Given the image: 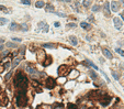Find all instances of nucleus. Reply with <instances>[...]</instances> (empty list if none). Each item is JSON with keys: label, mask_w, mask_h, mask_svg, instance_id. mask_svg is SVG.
I'll use <instances>...</instances> for the list:
<instances>
[{"label": "nucleus", "mask_w": 124, "mask_h": 109, "mask_svg": "<svg viewBox=\"0 0 124 109\" xmlns=\"http://www.w3.org/2000/svg\"><path fill=\"white\" fill-rule=\"evenodd\" d=\"M14 83H16V86L19 88V90H25L29 86V80H28V77L24 75L21 72H18L16 75V78H14Z\"/></svg>", "instance_id": "1"}, {"label": "nucleus", "mask_w": 124, "mask_h": 109, "mask_svg": "<svg viewBox=\"0 0 124 109\" xmlns=\"http://www.w3.org/2000/svg\"><path fill=\"white\" fill-rule=\"evenodd\" d=\"M17 105L19 107H25L28 105V96L25 90H19L17 95Z\"/></svg>", "instance_id": "2"}, {"label": "nucleus", "mask_w": 124, "mask_h": 109, "mask_svg": "<svg viewBox=\"0 0 124 109\" xmlns=\"http://www.w3.org/2000/svg\"><path fill=\"white\" fill-rule=\"evenodd\" d=\"M70 71H71V68L70 66L68 65H61L59 67H58V74H59V76H66L67 74H69Z\"/></svg>", "instance_id": "3"}, {"label": "nucleus", "mask_w": 124, "mask_h": 109, "mask_svg": "<svg viewBox=\"0 0 124 109\" xmlns=\"http://www.w3.org/2000/svg\"><path fill=\"white\" fill-rule=\"evenodd\" d=\"M56 85V80L53 78V77H47L46 80H45V87L47 89H53Z\"/></svg>", "instance_id": "4"}, {"label": "nucleus", "mask_w": 124, "mask_h": 109, "mask_svg": "<svg viewBox=\"0 0 124 109\" xmlns=\"http://www.w3.org/2000/svg\"><path fill=\"white\" fill-rule=\"evenodd\" d=\"M100 104H101L103 107H105V106H108L109 104L111 103V97L110 96H103L102 98H100Z\"/></svg>", "instance_id": "5"}, {"label": "nucleus", "mask_w": 124, "mask_h": 109, "mask_svg": "<svg viewBox=\"0 0 124 109\" xmlns=\"http://www.w3.org/2000/svg\"><path fill=\"white\" fill-rule=\"evenodd\" d=\"M113 23H114V26L116 30H121L122 26H123V22L121 21V19L120 18H118V17H115L114 19H113Z\"/></svg>", "instance_id": "6"}, {"label": "nucleus", "mask_w": 124, "mask_h": 109, "mask_svg": "<svg viewBox=\"0 0 124 109\" xmlns=\"http://www.w3.org/2000/svg\"><path fill=\"white\" fill-rule=\"evenodd\" d=\"M36 53H37V55H38V56H37V61L40 62V63H42V62H43V60L45 61V58H46V56H47V55L45 54V52L43 51V50H38Z\"/></svg>", "instance_id": "7"}, {"label": "nucleus", "mask_w": 124, "mask_h": 109, "mask_svg": "<svg viewBox=\"0 0 124 109\" xmlns=\"http://www.w3.org/2000/svg\"><path fill=\"white\" fill-rule=\"evenodd\" d=\"M26 72H28V74H30V75H32V76H37L38 75V72L36 71V68H33L32 66H26Z\"/></svg>", "instance_id": "8"}, {"label": "nucleus", "mask_w": 124, "mask_h": 109, "mask_svg": "<svg viewBox=\"0 0 124 109\" xmlns=\"http://www.w3.org/2000/svg\"><path fill=\"white\" fill-rule=\"evenodd\" d=\"M0 104L3 105V106L8 104V97L6 96L4 93H0Z\"/></svg>", "instance_id": "9"}, {"label": "nucleus", "mask_w": 124, "mask_h": 109, "mask_svg": "<svg viewBox=\"0 0 124 109\" xmlns=\"http://www.w3.org/2000/svg\"><path fill=\"white\" fill-rule=\"evenodd\" d=\"M102 53H103V55H104L107 58H109V60H112V58H113V55H112V53L109 51L108 48H102Z\"/></svg>", "instance_id": "10"}, {"label": "nucleus", "mask_w": 124, "mask_h": 109, "mask_svg": "<svg viewBox=\"0 0 124 109\" xmlns=\"http://www.w3.org/2000/svg\"><path fill=\"white\" fill-rule=\"evenodd\" d=\"M20 28L19 24H17L16 22H11L10 23V26H9V30L10 31H17V30Z\"/></svg>", "instance_id": "11"}, {"label": "nucleus", "mask_w": 124, "mask_h": 109, "mask_svg": "<svg viewBox=\"0 0 124 109\" xmlns=\"http://www.w3.org/2000/svg\"><path fill=\"white\" fill-rule=\"evenodd\" d=\"M111 9L113 12H116L119 10V3L116 2V1H112L111 2Z\"/></svg>", "instance_id": "12"}, {"label": "nucleus", "mask_w": 124, "mask_h": 109, "mask_svg": "<svg viewBox=\"0 0 124 109\" xmlns=\"http://www.w3.org/2000/svg\"><path fill=\"white\" fill-rule=\"evenodd\" d=\"M78 75H79V72L78 71H76V70H71L70 71V73H69V76H70V78H77L78 77Z\"/></svg>", "instance_id": "13"}, {"label": "nucleus", "mask_w": 124, "mask_h": 109, "mask_svg": "<svg viewBox=\"0 0 124 109\" xmlns=\"http://www.w3.org/2000/svg\"><path fill=\"white\" fill-rule=\"evenodd\" d=\"M104 13H105V16L109 17L110 16V3L109 2H105L104 3Z\"/></svg>", "instance_id": "14"}, {"label": "nucleus", "mask_w": 124, "mask_h": 109, "mask_svg": "<svg viewBox=\"0 0 124 109\" xmlns=\"http://www.w3.org/2000/svg\"><path fill=\"white\" fill-rule=\"evenodd\" d=\"M52 61H53V58H52L51 56H46L45 61L43 62V66H48V65H51L52 64Z\"/></svg>", "instance_id": "15"}, {"label": "nucleus", "mask_w": 124, "mask_h": 109, "mask_svg": "<svg viewBox=\"0 0 124 109\" xmlns=\"http://www.w3.org/2000/svg\"><path fill=\"white\" fill-rule=\"evenodd\" d=\"M69 41H70V43H71V45H74V46H76V45L78 44V40H77L76 36H74V35L69 36Z\"/></svg>", "instance_id": "16"}, {"label": "nucleus", "mask_w": 124, "mask_h": 109, "mask_svg": "<svg viewBox=\"0 0 124 109\" xmlns=\"http://www.w3.org/2000/svg\"><path fill=\"white\" fill-rule=\"evenodd\" d=\"M21 60H22V57H17L14 61H13V63H12V66L13 67H16V66H18L19 65V63L21 62Z\"/></svg>", "instance_id": "17"}, {"label": "nucleus", "mask_w": 124, "mask_h": 109, "mask_svg": "<svg viewBox=\"0 0 124 109\" xmlns=\"http://www.w3.org/2000/svg\"><path fill=\"white\" fill-rule=\"evenodd\" d=\"M45 10H46V12H54V7L51 4H47L45 7Z\"/></svg>", "instance_id": "18"}, {"label": "nucleus", "mask_w": 124, "mask_h": 109, "mask_svg": "<svg viewBox=\"0 0 124 109\" xmlns=\"http://www.w3.org/2000/svg\"><path fill=\"white\" fill-rule=\"evenodd\" d=\"M86 63H87V64H88V65H89V66H91V67H92V68H95V71H99L98 66H97V65H95V64H93V63H92V62H91V61H86Z\"/></svg>", "instance_id": "19"}, {"label": "nucleus", "mask_w": 124, "mask_h": 109, "mask_svg": "<svg viewBox=\"0 0 124 109\" xmlns=\"http://www.w3.org/2000/svg\"><path fill=\"white\" fill-rule=\"evenodd\" d=\"M35 7L36 8H43V7H45V3L43 1H37V2L35 3Z\"/></svg>", "instance_id": "20"}, {"label": "nucleus", "mask_w": 124, "mask_h": 109, "mask_svg": "<svg viewBox=\"0 0 124 109\" xmlns=\"http://www.w3.org/2000/svg\"><path fill=\"white\" fill-rule=\"evenodd\" d=\"M20 28H21V29H22V31H24V32H25V31H28V29H29V26H28V24H26V23H22V24L20 26Z\"/></svg>", "instance_id": "21"}, {"label": "nucleus", "mask_w": 124, "mask_h": 109, "mask_svg": "<svg viewBox=\"0 0 124 109\" xmlns=\"http://www.w3.org/2000/svg\"><path fill=\"white\" fill-rule=\"evenodd\" d=\"M89 76L92 78V79H97V77H98V75L95 73L93 71H91V72H89Z\"/></svg>", "instance_id": "22"}, {"label": "nucleus", "mask_w": 124, "mask_h": 109, "mask_svg": "<svg viewBox=\"0 0 124 109\" xmlns=\"http://www.w3.org/2000/svg\"><path fill=\"white\" fill-rule=\"evenodd\" d=\"M80 26H81V28H83V29H89V23L81 22V23H80Z\"/></svg>", "instance_id": "23"}, {"label": "nucleus", "mask_w": 124, "mask_h": 109, "mask_svg": "<svg viewBox=\"0 0 124 109\" xmlns=\"http://www.w3.org/2000/svg\"><path fill=\"white\" fill-rule=\"evenodd\" d=\"M57 82H58L59 84H65V83H66V78H65V76L59 77V78L57 79Z\"/></svg>", "instance_id": "24"}, {"label": "nucleus", "mask_w": 124, "mask_h": 109, "mask_svg": "<svg viewBox=\"0 0 124 109\" xmlns=\"http://www.w3.org/2000/svg\"><path fill=\"white\" fill-rule=\"evenodd\" d=\"M43 48H55L54 44H52V43H45L44 45H43Z\"/></svg>", "instance_id": "25"}, {"label": "nucleus", "mask_w": 124, "mask_h": 109, "mask_svg": "<svg viewBox=\"0 0 124 109\" xmlns=\"http://www.w3.org/2000/svg\"><path fill=\"white\" fill-rule=\"evenodd\" d=\"M7 21H8V20H7L6 18H0V26H4L7 23Z\"/></svg>", "instance_id": "26"}, {"label": "nucleus", "mask_w": 124, "mask_h": 109, "mask_svg": "<svg viewBox=\"0 0 124 109\" xmlns=\"http://www.w3.org/2000/svg\"><path fill=\"white\" fill-rule=\"evenodd\" d=\"M7 46H8V48H17V45L14 44V43H12V42H8V43H7Z\"/></svg>", "instance_id": "27"}, {"label": "nucleus", "mask_w": 124, "mask_h": 109, "mask_svg": "<svg viewBox=\"0 0 124 109\" xmlns=\"http://www.w3.org/2000/svg\"><path fill=\"white\" fill-rule=\"evenodd\" d=\"M67 108H68V109H77V106H76V105H74V104H68Z\"/></svg>", "instance_id": "28"}, {"label": "nucleus", "mask_w": 124, "mask_h": 109, "mask_svg": "<svg viewBox=\"0 0 124 109\" xmlns=\"http://www.w3.org/2000/svg\"><path fill=\"white\" fill-rule=\"evenodd\" d=\"M115 52L119 53V54H121L122 56H124V51L123 50H121V48H115Z\"/></svg>", "instance_id": "29"}, {"label": "nucleus", "mask_w": 124, "mask_h": 109, "mask_svg": "<svg viewBox=\"0 0 124 109\" xmlns=\"http://www.w3.org/2000/svg\"><path fill=\"white\" fill-rule=\"evenodd\" d=\"M0 10H2V11H4V13H10L9 11H8V9H7L6 7H3V6H0Z\"/></svg>", "instance_id": "30"}, {"label": "nucleus", "mask_w": 124, "mask_h": 109, "mask_svg": "<svg viewBox=\"0 0 124 109\" xmlns=\"http://www.w3.org/2000/svg\"><path fill=\"white\" fill-rule=\"evenodd\" d=\"M90 4V0H83V6L85 7H89Z\"/></svg>", "instance_id": "31"}, {"label": "nucleus", "mask_w": 124, "mask_h": 109, "mask_svg": "<svg viewBox=\"0 0 124 109\" xmlns=\"http://www.w3.org/2000/svg\"><path fill=\"white\" fill-rule=\"evenodd\" d=\"M20 2L22 3V4H28V6H29V4H30V0H21Z\"/></svg>", "instance_id": "32"}, {"label": "nucleus", "mask_w": 124, "mask_h": 109, "mask_svg": "<svg viewBox=\"0 0 124 109\" xmlns=\"http://www.w3.org/2000/svg\"><path fill=\"white\" fill-rule=\"evenodd\" d=\"M99 9H100V7H99V6H93L92 7V11H93V12H97Z\"/></svg>", "instance_id": "33"}, {"label": "nucleus", "mask_w": 124, "mask_h": 109, "mask_svg": "<svg viewBox=\"0 0 124 109\" xmlns=\"http://www.w3.org/2000/svg\"><path fill=\"white\" fill-rule=\"evenodd\" d=\"M55 14H57L58 17H64V18H65V17H66V14H65V13H62V12H54Z\"/></svg>", "instance_id": "34"}, {"label": "nucleus", "mask_w": 124, "mask_h": 109, "mask_svg": "<svg viewBox=\"0 0 124 109\" xmlns=\"http://www.w3.org/2000/svg\"><path fill=\"white\" fill-rule=\"evenodd\" d=\"M11 74H12V73H11V72H9V73H8V74L6 75V77H4V79H6V80H8V79H9L10 77H11Z\"/></svg>", "instance_id": "35"}, {"label": "nucleus", "mask_w": 124, "mask_h": 109, "mask_svg": "<svg viewBox=\"0 0 124 109\" xmlns=\"http://www.w3.org/2000/svg\"><path fill=\"white\" fill-rule=\"evenodd\" d=\"M112 76L114 77V79H119V76L116 75V73H115V72H113V71H112Z\"/></svg>", "instance_id": "36"}, {"label": "nucleus", "mask_w": 124, "mask_h": 109, "mask_svg": "<svg viewBox=\"0 0 124 109\" xmlns=\"http://www.w3.org/2000/svg\"><path fill=\"white\" fill-rule=\"evenodd\" d=\"M43 32H48V26L47 24H45L44 28H43Z\"/></svg>", "instance_id": "37"}, {"label": "nucleus", "mask_w": 124, "mask_h": 109, "mask_svg": "<svg viewBox=\"0 0 124 109\" xmlns=\"http://www.w3.org/2000/svg\"><path fill=\"white\" fill-rule=\"evenodd\" d=\"M12 41H14V42H21L22 40L20 38H12Z\"/></svg>", "instance_id": "38"}, {"label": "nucleus", "mask_w": 124, "mask_h": 109, "mask_svg": "<svg viewBox=\"0 0 124 109\" xmlns=\"http://www.w3.org/2000/svg\"><path fill=\"white\" fill-rule=\"evenodd\" d=\"M67 26H68V28H75V26H76V24H75V23H68V24H67Z\"/></svg>", "instance_id": "39"}, {"label": "nucleus", "mask_w": 124, "mask_h": 109, "mask_svg": "<svg viewBox=\"0 0 124 109\" xmlns=\"http://www.w3.org/2000/svg\"><path fill=\"white\" fill-rule=\"evenodd\" d=\"M2 50H3V45L0 44V51H2Z\"/></svg>", "instance_id": "40"}, {"label": "nucleus", "mask_w": 124, "mask_h": 109, "mask_svg": "<svg viewBox=\"0 0 124 109\" xmlns=\"http://www.w3.org/2000/svg\"><path fill=\"white\" fill-rule=\"evenodd\" d=\"M55 26H56V28H58V26H59V23L56 22V23H55Z\"/></svg>", "instance_id": "41"}, {"label": "nucleus", "mask_w": 124, "mask_h": 109, "mask_svg": "<svg viewBox=\"0 0 124 109\" xmlns=\"http://www.w3.org/2000/svg\"><path fill=\"white\" fill-rule=\"evenodd\" d=\"M3 42H4V40H3V39H0V43H1V44H2Z\"/></svg>", "instance_id": "42"}, {"label": "nucleus", "mask_w": 124, "mask_h": 109, "mask_svg": "<svg viewBox=\"0 0 124 109\" xmlns=\"http://www.w3.org/2000/svg\"><path fill=\"white\" fill-rule=\"evenodd\" d=\"M64 1H66V2H70L71 0H64Z\"/></svg>", "instance_id": "43"}, {"label": "nucleus", "mask_w": 124, "mask_h": 109, "mask_svg": "<svg viewBox=\"0 0 124 109\" xmlns=\"http://www.w3.org/2000/svg\"><path fill=\"white\" fill-rule=\"evenodd\" d=\"M121 17H122V18H123V19H124V13H121Z\"/></svg>", "instance_id": "44"}]
</instances>
